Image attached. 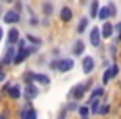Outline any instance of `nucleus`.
I'll return each instance as SVG.
<instances>
[{
	"label": "nucleus",
	"mask_w": 121,
	"mask_h": 119,
	"mask_svg": "<svg viewBox=\"0 0 121 119\" xmlns=\"http://www.w3.org/2000/svg\"><path fill=\"white\" fill-rule=\"evenodd\" d=\"M37 50H38V46H35V45L23 46V48H17V53H15V56H13L12 63H13V65H20V63H23L30 55L37 53Z\"/></svg>",
	"instance_id": "f257e3e1"
},
{
	"label": "nucleus",
	"mask_w": 121,
	"mask_h": 119,
	"mask_svg": "<svg viewBox=\"0 0 121 119\" xmlns=\"http://www.w3.org/2000/svg\"><path fill=\"white\" fill-rule=\"evenodd\" d=\"M73 66H75V61H73L71 58L53 60V61L50 63V68H52V70H56V71H60V73H68V71L73 70Z\"/></svg>",
	"instance_id": "f03ea898"
},
{
	"label": "nucleus",
	"mask_w": 121,
	"mask_h": 119,
	"mask_svg": "<svg viewBox=\"0 0 121 119\" xmlns=\"http://www.w3.org/2000/svg\"><path fill=\"white\" fill-rule=\"evenodd\" d=\"M33 81H38L40 84H50V76L48 74H43V73L28 71L25 74V83H33Z\"/></svg>",
	"instance_id": "7ed1b4c3"
},
{
	"label": "nucleus",
	"mask_w": 121,
	"mask_h": 119,
	"mask_svg": "<svg viewBox=\"0 0 121 119\" xmlns=\"http://www.w3.org/2000/svg\"><path fill=\"white\" fill-rule=\"evenodd\" d=\"M95 66H96V63H95L93 56H83V60H81V71L85 74H91Z\"/></svg>",
	"instance_id": "20e7f679"
},
{
	"label": "nucleus",
	"mask_w": 121,
	"mask_h": 119,
	"mask_svg": "<svg viewBox=\"0 0 121 119\" xmlns=\"http://www.w3.org/2000/svg\"><path fill=\"white\" fill-rule=\"evenodd\" d=\"M20 22V13L15 10H7L4 13V23L5 25H17Z\"/></svg>",
	"instance_id": "39448f33"
},
{
	"label": "nucleus",
	"mask_w": 121,
	"mask_h": 119,
	"mask_svg": "<svg viewBox=\"0 0 121 119\" xmlns=\"http://www.w3.org/2000/svg\"><path fill=\"white\" fill-rule=\"evenodd\" d=\"M38 88L33 84V83H27V86H25V89H23V93H22V96H25L28 101H33L37 96H38Z\"/></svg>",
	"instance_id": "423d86ee"
},
{
	"label": "nucleus",
	"mask_w": 121,
	"mask_h": 119,
	"mask_svg": "<svg viewBox=\"0 0 121 119\" xmlns=\"http://www.w3.org/2000/svg\"><path fill=\"white\" fill-rule=\"evenodd\" d=\"M99 33H101V38H111L113 37V33H114V25L111 23V22H103V25L99 27Z\"/></svg>",
	"instance_id": "0eeeda50"
},
{
	"label": "nucleus",
	"mask_w": 121,
	"mask_h": 119,
	"mask_svg": "<svg viewBox=\"0 0 121 119\" xmlns=\"http://www.w3.org/2000/svg\"><path fill=\"white\" fill-rule=\"evenodd\" d=\"M38 117V112L32 107V101L28 104H25V107L22 109L20 112V119H37Z\"/></svg>",
	"instance_id": "6e6552de"
},
{
	"label": "nucleus",
	"mask_w": 121,
	"mask_h": 119,
	"mask_svg": "<svg viewBox=\"0 0 121 119\" xmlns=\"http://www.w3.org/2000/svg\"><path fill=\"white\" fill-rule=\"evenodd\" d=\"M85 93H86V89H85V84H75V86L70 89V96H71L75 101H78V99H83Z\"/></svg>",
	"instance_id": "1a4fd4ad"
},
{
	"label": "nucleus",
	"mask_w": 121,
	"mask_h": 119,
	"mask_svg": "<svg viewBox=\"0 0 121 119\" xmlns=\"http://www.w3.org/2000/svg\"><path fill=\"white\" fill-rule=\"evenodd\" d=\"M90 43L91 46L98 48L101 45V33H99V27H95L91 32H90Z\"/></svg>",
	"instance_id": "9d476101"
},
{
	"label": "nucleus",
	"mask_w": 121,
	"mask_h": 119,
	"mask_svg": "<svg viewBox=\"0 0 121 119\" xmlns=\"http://www.w3.org/2000/svg\"><path fill=\"white\" fill-rule=\"evenodd\" d=\"M20 40V32H18V28H10L9 30V33H7V43L9 45H17V41Z\"/></svg>",
	"instance_id": "9b49d317"
},
{
	"label": "nucleus",
	"mask_w": 121,
	"mask_h": 119,
	"mask_svg": "<svg viewBox=\"0 0 121 119\" xmlns=\"http://www.w3.org/2000/svg\"><path fill=\"white\" fill-rule=\"evenodd\" d=\"M85 50H86V45H85V41H83V40H76V41L73 43L71 53H73L75 56H81V55L85 53Z\"/></svg>",
	"instance_id": "f8f14e48"
},
{
	"label": "nucleus",
	"mask_w": 121,
	"mask_h": 119,
	"mask_svg": "<svg viewBox=\"0 0 121 119\" xmlns=\"http://www.w3.org/2000/svg\"><path fill=\"white\" fill-rule=\"evenodd\" d=\"M71 18H73V10L70 7H63L60 10V20L63 23H68V22H71Z\"/></svg>",
	"instance_id": "ddd939ff"
},
{
	"label": "nucleus",
	"mask_w": 121,
	"mask_h": 119,
	"mask_svg": "<svg viewBox=\"0 0 121 119\" xmlns=\"http://www.w3.org/2000/svg\"><path fill=\"white\" fill-rule=\"evenodd\" d=\"M7 94H9L12 99H20V98H22V88H20V84H12V86L9 88Z\"/></svg>",
	"instance_id": "4468645a"
},
{
	"label": "nucleus",
	"mask_w": 121,
	"mask_h": 119,
	"mask_svg": "<svg viewBox=\"0 0 121 119\" xmlns=\"http://www.w3.org/2000/svg\"><path fill=\"white\" fill-rule=\"evenodd\" d=\"M15 53H17V50L13 48V45H9V48H7V51H5V56H4V60H2V63H4V65H10L12 60H13V56H15Z\"/></svg>",
	"instance_id": "2eb2a0df"
},
{
	"label": "nucleus",
	"mask_w": 121,
	"mask_h": 119,
	"mask_svg": "<svg viewBox=\"0 0 121 119\" xmlns=\"http://www.w3.org/2000/svg\"><path fill=\"white\" fill-rule=\"evenodd\" d=\"M88 23H90V18H88V17H81V18H80V22H78L76 32H78V33L81 35V33H83V32H85V30L88 28Z\"/></svg>",
	"instance_id": "dca6fc26"
},
{
	"label": "nucleus",
	"mask_w": 121,
	"mask_h": 119,
	"mask_svg": "<svg viewBox=\"0 0 121 119\" xmlns=\"http://www.w3.org/2000/svg\"><path fill=\"white\" fill-rule=\"evenodd\" d=\"M42 12H43L45 17H50V15L53 13V4L50 2V0H47V2L42 4Z\"/></svg>",
	"instance_id": "f3484780"
},
{
	"label": "nucleus",
	"mask_w": 121,
	"mask_h": 119,
	"mask_svg": "<svg viewBox=\"0 0 121 119\" xmlns=\"http://www.w3.org/2000/svg\"><path fill=\"white\" fill-rule=\"evenodd\" d=\"M98 10H99V0H93L90 5V18H96Z\"/></svg>",
	"instance_id": "a211bd4d"
},
{
	"label": "nucleus",
	"mask_w": 121,
	"mask_h": 119,
	"mask_svg": "<svg viewBox=\"0 0 121 119\" xmlns=\"http://www.w3.org/2000/svg\"><path fill=\"white\" fill-rule=\"evenodd\" d=\"M99 98H95V99H90V112L91 114H98V107H99Z\"/></svg>",
	"instance_id": "6ab92c4d"
},
{
	"label": "nucleus",
	"mask_w": 121,
	"mask_h": 119,
	"mask_svg": "<svg viewBox=\"0 0 121 119\" xmlns=\"http://www.w3.org/2000/svg\"><path fill=\"white\" fill-rule=\"evenodd\" d=\"M99 20H103V22H106L108 18H109V13H108V8L106 7H99V10H98V15H96Z\"/></svg>",
	"instance_id": "aec40b11"
},
{
	"label": "nucleus",
	"mask_w": 121,
	"mask_h": 119,
	"mask_svg": "<svg viewBox=\"0 0 121 119\" xmlns=\"http://www.w3.org/2000/svg\"><path fill=\"white\" fill-rule=\"evenodd\" d=\"M25 40H27L30 45H35V46H40V45H42V40H40L38 37H33V35H30V33L25 37Z\"/></svg>",
	"instance_id": "412c9836"
},
{
	"label": "nucleus",
	"mask_w": 121,
	"mask_h": 119,
	"mask_svg": "<svg viewBox=\"0 0 121 119\" xmlns=\"http://www.w3.org/2000/svg\"><path fill=\"white\" fill-rule=\"evenodd\" d=\"M103 94H104L103 86H96V88H93V91H91V99H95V98H101Z\"/></svg>",
	"instance_id": "4be33fe9"
},
{
	"label": "nucleus",
	"mask_w": 121,
	"mask_h": 119,
	"mask_svg": "<svg viewBox=\"0 0 121 119\" xmlns=\"http://www.w3.org/2000/svg\"><path fill=\"white\" fill-rule=\"evenodd\" d=\"M106 8H108V13H109V17H116V15H118V12H116V5H114L113 2H109V4L106 5Z\"/></svg>",
	"instance_id": "5701e85b"
},
{
	"label": "nucleus",
	"mask_w": 121,
	"mask_h": 119,
	"mask_svg": "<svg viewBox=\"0 0 121 119\" xmlns=\"http://www.w3.org/2000/svg\"><path fill=\"white\" fill-rule=\"evenodd\" d=\"M78 112H80V116L81 117H86L88 114H90V107L88 106H78V109H76Z\"/></svg>",
	"instance_id": "b1692460"
},
{
	"label": "nucleus",
	"mask_w": 121,
	"mask_h": 119,
	"mask_svg": "<svg viewBox=\"0 0 121 119\" xmlns=\"http://www.w3.org/2000/svg\"><path fill=\"white\" fill-rule=\"evenodd\" d=\"M108 112H109V104H99V107H98V114L104 116V114H108Z\"/></svg>",
	"instance_id": "393cba45"
},
{
	"label": "nucleus",
	"mask_w": 121,
	"mask_h": 119,
	"mask_svg": "<svg viewBox=\"0 0 121 119\" xmlns=\"http://www.w3.org/2000/svg\"><path fill=\"white\" fill-rule=\"evenodd\" d=\"M13 10H15V12H18V13H22V10H23L22 0H13Z\"/></svg>",
	"instance_id": "a878e982"
},
{
	"label": "nucleus",
	"mask_w": 121,
	"mask_h": 119,
	"mask_svg": "<svg viewBox=\"0 0 121 119\" xmlns=\"http://www.w3.org/2000/svg\"><path fill=\"white\" fill-rule=\"evenodd\" d=\"M111 79H113V78H111V73H109V70H106V71L103 73V84H108Z\"/></svg>",
	"instance_id": "bb28decb"
},
{
	"label": "nucleus",
	"mask_w": 121,
	"mask_h": 119,
	"mask_svg": "<svg viewBox=\"0 0 121 119\" xmlns=\"http://www.w3.org/2000/svg\"><path fill=\"white\" fill-rule=\"evenodd\" d=\"M108 70H109V73H111V78H116V74H118V71H119L118 65H111Z\"/></svg>",
	"instance_id": "cd10ccee"
},
{
	"label": "nucleus",
	"mask_w": 121,
	"mask_h": 119,
	"mask_svg": "<svg viewBox=\"0 0 121 119\" xmlns=\"http://www.w3.org/2000/svg\"><path fill=\"white\" fill-rule=\"evenodd\" d=\"M65 109H66V111H76V109H78V104H76L75 101H71V103H68V104H66V107H65Z\"/></svg>",
	"instance_id": "c85d7f7f"
},
{
	"label": "nucleus",
	"mask_w": 121,
	"mask_h": 119,
	"mask_svg": "<svg viewBox=\"0 0 121 119\" xmlns=\"http://www.w3.org/2000/svg\"><path fill=\"white\" fill-rule=\"evenodd\" d=\"M114 30L118 32V37H116V41L119 43V41H121V22H119L118 25H114Z\"/></svg>",
	"instance_id": "c756f323"
},
{
	"label": "nucleus",
	"mask_w": 121,
	"mask_h": 119,
	"mask_svg": "<svg viewBox=\"0 0 121 119\" xmlns=\"http://www.w3.org/2000/svg\"><path fill=\"white\" fill-rule=\"evenodd\" d=\"M30 25H33V27H35V25H38V18L35 17V13H33V15H30Z\"/></svg>",
	"instance_id": "7c9ffc66"
},
{
	"label": "nucleus",
	"mask_w": 121,
	"mask_h": 119,
	"mask_svg": "<svg viewBox=\"0 0 121 119\" xmlns=\"http://www.w3.org/2000/svg\"><path fill=\"white\" fill-rule=\"evenodd\" d=\"M66 112H68V111H66V109H61V111H60V114H58V117H56V119H66Z\"/></svg>",
	"instance_id": "2f4dec72"
},
{
	"label": "nucleus",
	"mask_w": 121,
	"mask_h": 119,
	"mask_svg": "<svg viewBox=\"0 0 121 119\" xmlns=\"http://www.w3.org/2000/svg\"><path fill=\"white\" fill-rule=\"evenodd\" d=\"M5 79H7V74H5V71L2 68H0V83H4Z\"/></svg>",
	"instance_id": "473e14b6"
},
{
	"label": "nucleus",
	"mask_w": 121,
	"mask_h": 119,
	"mask_svg": "<svg viewBox=\"0 0 121 119\" xmlns=\"http://www.w3.org/2000/svg\"><path fill=\"white\" fill-rule=\"evenodd\" d=\"M10 86H12V84H10V81H5V84H4V86H2V93H7V91H9V88H10Z\"/></svg>",
	"instance_id": "72a5a7b5"
},
{
	"label": "nucleus",
	"mask_w": 121,
	"mask_h": 119,
	"mask_svg": "<svg viewBox=\"0 0 121 119\" xmlns=\"http://www.w3.org/2000/svg\"><path fill=\"white\" fill-rule=\"evenodd\" d=\"M2 40H4V28L0 27V41H2Z\"/></svg>",
	"instance_id": "f704fd0d"
},
{
	"label": "nucleus",
	"mask_w": 121,
	"mask_h": 119,
	"mask_svg": "<svg viewBox=\"0 0 121 119\" xmlns=\"http://www.w3.org/2000/svg\"><path fill=\"white\" fill-rule=\"evenodd\" d=\"M4 4H13V0H2Z\"/></svg>",
	"instance_id": "c9c22d12"
},
{
	"label": "nucleus",
	"mask_w": 121,
	"mask_h": 119,
	"mask_svg": "<svg viewBox=\"0 0 121 119\" xmlns=\"http://www.w3.org/2000/svg\"><path fill=\"white\" fill-rule=\"evenodd\" d=\"M0 119H7V114H0Z\"/></svg>",
	"instance_id": "e433bc0d"
},
{
	"label": "nucleus",
	"mask_w": 121,
	"mask_h": 119,
	"mask_svg": "<svg viewBox=\"0 0 121 119\" xmlns=\"http://www.w3.org/2000/svg\"><path fill=\"white\" fill-rule=\"evenodd\" d=\"M0 13H2V5H0Z\"/></svg>",
	"instance_id": "4c0bfd02"
},
{
	"label": "nucleus",
	"mask_w": 121,
	"mask_h": 119,
	"mask_svg": "<svg viewBox=\"0 0 121 119\" xmlns=\"http://www.w3.org/2000/svg\"><path fill=\"white\" fill-rule=\"evenodd\" d=\"M83 119H86V117H83Z\"/></svg>",
	"instance_id": "58836bf2"
}]
</instances>
